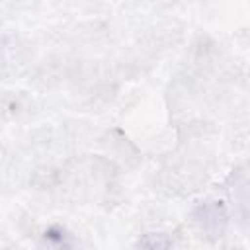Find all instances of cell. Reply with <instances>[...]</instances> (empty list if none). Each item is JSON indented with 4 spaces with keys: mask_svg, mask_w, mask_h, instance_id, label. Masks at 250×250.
<instances>
[{
    "mask_svg": "<svg viewBox=\"0 0 250 250\" xmlns=\"http://www.w3.org/2000/svg\"><path fill=\"white\" fill-rule=\"evenodd\" d=\"M137 250H172V240L164 232H146L139 238Z\"/></svg>",
    "mask_w": 250,
    "mask_h": 250,
    "instance_id": "cell-2",
    "label": "cell"
},
{
    "mask_svg": "<svg viewBox=\"0 0 250 250\" xmlns=\"http://www.w3.org/2000/svg\"><path fill=\"white\" fill-rule=\"evenodd\" d=\"M195 221L201 227V230L211 236L217 238L223 234L225 225H227V211L223 207L221 201H205L197 207L195 211Z\"/></svg>",
    "mask_w": 250,
    "mask_h": 250,
    "instance_id": "cell-1",
    "label": "cell"
}]
</instances>
